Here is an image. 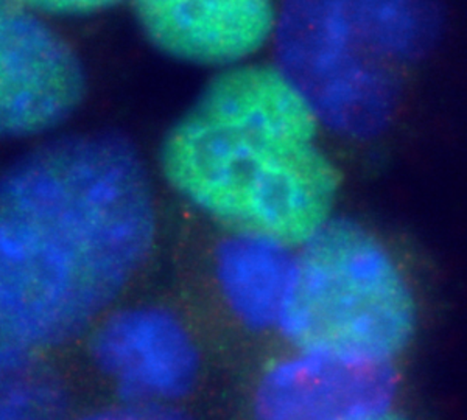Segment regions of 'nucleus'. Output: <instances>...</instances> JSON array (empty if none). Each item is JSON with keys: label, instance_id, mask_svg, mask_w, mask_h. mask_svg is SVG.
<instances>
[{"label": "nucleus", "instance_id": "obj_1", "mask_svg": "<svg viewBox=\"0 0 467 420\" xmlns=\"http://www.w3.org/2000/svg\"><path fill=\"white\" fill-rule=\"evenodd\" d=\"M153 192L114 134L50 140L0 173V360L89 329L149 256Z\"/></svg>", "mask_w": 467, "mask_h": 420}, {"label": "nucleus", "instance_id": "obj_2", "mask_svg": "<svg viewBox=\"0 0 467 420\" xmlns=\"http://www.w3.org/2000/svg\"><path fill=\"white\" fill-rule=\"evenodd\" d=\"M315 128L200 100L165 138L162 169L182 197L242 232L306 243L338 186Z\"/></svg>", "mask_w": 467, "mask_h": 420}, {"label": "nucleus", "instance_id": "obj_3", "mask_svg": "<svg viewBox=\"0 0 467 420\" xmlns=\"http://www.w3.org/2000/svg\"><path fill=\"white\" fill-rule=\"evenodd\" d=\"M277 324L301 352L389 364L414 329V302L393 259L348 221H327L306 241Z\"/></svg>", "mask_w": 467, "mask_h": 420}, {"label": "nucleus", "instance_id": "obj_4", "mask_svg": "<svg viewBox=\"0 0 467 420\" xmlns=\"http://www.w3.org/2000/svg\"><path fill=\"white\" fill-rule=\"evenodd\" d=\"M277 55L282 75L335 131L368 138L393 116L398 66L363 35L349 2H288L277 22Z\"/></svg>", "mask_w": 467, "mask_h": 420}, {"label": "nucleus", "instance_id": "obj_5", "mask_svg": "<svg viewBox=\"0 0 467 420\" xmlns=\"http://www.w3.org/2000/svg\"><path fill=\"white\" fill-rule=\"evenodd\" d=\"M86 91L80 59L32 6L0 2V138L47 133Z\"/></svg>", "mask_w": 467, "mask_h": 420}, {"label": "nucleus", "instance_id": "obj_6", "mask_svg": "<svg viewBox=\"0 0 467 420\" xmlns=\"http://www.w3.org/2000/svg\"><path fill=\"white\" fill-rule=\"evenodd\" d=\"M90 358L122 402L173 405L197 384L200 355L184 324L158 307L108 316L89 343Z\"/></svg>", "mask_w": 467, "mask_h": 420}, {"label": "nucleus", "instance_id": "obj_7", "mask_svg": "<svg viewBox=\"0 0 467 420\" xmlns=\"http://www.w3.org/2000/svg\"><path fill=\"white\" fill-rule=\"evenodd\" d=\"M389 364H365L301 352L277 363L255 393L257 420H360L391 410Z\"/></svg>", "mask_w": 467, "mask_h": 420}, {"label": "nucleus", "instance_id": "obj_8", "mask_svg": "<svg viewBox=\"0 0 467 420\" xmlns=\"http://www.w3.org/2000/svg\"><path fill=\"white\" fill-rule=\"evenodd\" d=\"M136 13L154 46L202 65L248 56L275 27V10L262 0H147Z\"/></svg>", "mask_w": 467, "mask_h": 420}, {"label": "nucleus", "instance_id": "obj_9", "mask_svg": "<svg viewBox=\"0 0 467 420\" xmlns=\"http://www.w3.org/2000/svg\"><path fill=\"white\" fill-rule=\"evenodd\" d=\"M293 261L287 245L266 235L242 232L220 245L215 259L218 283L244 324L255 330L277 324Z\"/></svg>", "mask_w": 467, "mask_h": 420}, {"label": "nucleus", "instance_id": "obj_10", "mask_svg": "<svg viewBox=\"0 0 467 420\" xmlns=\"http://www.w3.org/2000/svg\"><path fill=\"white\" fill-rule=\"evenodd\" d=\"M349 8L369 43L396 66L420 58L440 32V11L427 2H349Z\"/></svg>", "mask_w": 467, "mask_h": 420}, {"label": "nucleus", "instance_id": "obj_11", "mask_svg": "<svg viewBox=\"0 0 467 420\" xmlns=\"http://www.w3.org/2000/svg\"><path fill=\"white\" fill-rule=\"evenodd\" d=\"M63 375L43 356L0 360V420H69Z\"/></svg>", "mask_w": 467, "mask_h": 420}, {"label": "nucleus", "instance_id": "obj_12", "mask_svg": "<svg viewBox=\"0 0 467 420\" xmlns=\"http://www.w3.org/2000/svg\"><path fill=\"white\" fill-rule=\"evenodd\" d=\"M69 420H192L173 405L122 402Z\"/></svg>", "mask_w": 467, "mask_h": 420}, {"label": "nucleus", "instance_id": "obj_13", "mask_svg": "<svg viewBox=\"0 0 467 420\" xmlns=\"http://www.w3.org/2000/svg\"><path fill=\"white\" fill-rule=\"evenodd\" d=\"M36 13H46L50 16H88L92 13L103 10L105 6L111 5L108 2L97 0H55V2H35L28 4Z\"/></svg>", "mask_w": 467, "mask_h": 420}, {"label": "nucleus", "instance_id": "obj_14", "mask_svg": "<svg viewBox=\"0 0 467 420\" xmlns=\"http://www.w3.org/2000/svg\"><path fill=\"white\" fill-rule=\"evenodd\" d=\"M360 420H407L404 417H400L399 415H394L391 413V410L383 411V413H379V415H369V417H365V419Z\"/></svg>", "mask_w": 467, "mask_h": 420}]
</instances>
